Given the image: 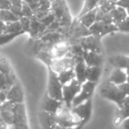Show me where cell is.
Returning a JSON list of instances; mask_svg holds the SVG:
<instances>
[{"mask_svg":"<svg viewBox=\"0 0 129 129\" xmlns=\"http://www.w3.org/2000/svg\"><path fill=\"white\" fill-rule=\"evenodd\" d=\"M9 129H29V126L27 123H20V124L12 125Z\"/></svg>","mask_w":129,"mask_h":129,"instance_id":"cell-38","label":"cell"},{"mask_svg":"<svg viewBox=\"0 0 129 129\" xmlns=\"http://www.w3.org/2000/svg\"><path fill=\"white\" fill-rule=\"evenodd\" d=\"M121 124V129H129V118L122 120Z\"/></svg>","mask_w":129,"mask_h":129,"instance_id":"cell-42","label":"cell"},{"mask_svg":"<svg viewBox=\"0 0 129 129\" xmlns=\"http://www.w3.org/2000/svg\"><path fill=\"white\" fill-rule=\"evenodd\" d=\"M7 100L13 104L24 103L25 96L20 83L17 81L12 87L7 91Z\"/></svg>","mask_w":129,"mask_h":129,"instance_id":"cell-13","label":"cell"},{"mask_svg":"<svg viewBox=\"0 0 129 129\" xmlns=\"http://www.w3.org/2000/svg\"><path fill=\"white\" fill-rule=\"evenodd\" d=\"M18 81L15 74L0 73V90H8Z\"/></svg>","mask_w":129,"mask_h":129,"instance_id":"cell-19","label":"cell"},{"mask_svg":"<svg viewBox=\"0 0 129 129\" xmlns=\"http://www.w3.org/2000/svg\"><path fill=\"white\" fill-rule=\"evenodd\" d=\"M36 58L41 60V61L45 63L48 67H50L52 65V62L54 61V56H53L52 53L50 51H47V50H42L37 54Z\"/></svg>","mask_w":129,"mask_h":129,"instance_id":"cell-28","label":"cell"},{"mask_svg":"<svg viewBox=\"0 0 129 129\" xmlns=\"http://www.w3.org/2000/svg\"><path fill=\"white\" fill-rule=\"evenodd\" d=\"M0 73L3 74H11L13 73L12 66L8 62L6 59L3 56H0Z\"/></svg>","mask_w":129,"mask_h":129,"instance_id":"cell-30","label":"cell"},{"mask_svg":"<svg viewBox=\"0 0 129 129\" xmlns=\"http://www.w3.org/2000/svg\"><path fill=\"white\" fill-rule=\"evenodd\" d=\"M110 13L112 17V19H113V24H115L116 26L120 24L128 16L126 9L123 8L121 6H118V5H116L115 8L111 11Z\"/></svg>","mask_w":129,"mask_h":129,"instance_id":"cell-23","label":"cell"},{"mask_svg":"<svg viewBox=\"0 0 129 129\" xmlns=\"http://www.w3.org/2000/svg\"><path fill=\"white\" fill-rule=\"evenodd\" d=\"M119 32L121 33H129V16L126 18L119 25H118Z\"/></svg>","mask_w":129,"mask_h":129,"instance_id":"cell-35","label":"cell"},{"mask_svg":"<svg viewBox=\"0 0 129 129\" xmlns=\"http://www.w3.org/2000/svg\"><path fill=\"white\" fill-rule=\"evenodd\" d=\"M96 85H97L96 83H92V82L90 81H86L83 83H82L81 90L74 99L72 107L77 106L80 104L87 101L88 99H92V96H93L96 89Z\"/></svg>","mask_w":129,"mask_h":129,"instance_id":"cell-7","label":"cell"},{"mask_svg":"<svg viewBox=\"0 0 129 129\" xmlns=\"http://www.w3.org/2000/svg\"><path fill=\"white\" fill-rule=\"evenodd\" d=\"M0 19L5 23H11V22L19 20V18L13 13V12L11 9L0 10Z\"/></svg>","mask_w":129,"mask_h":129,"instance_id":"cell-27","label":"cell"},{"mask_svg":"<svg viewBox=\"0 0 129 129\" xmlns=\"http://www.w3.org/2000/svg\"><path fill=\"white\" fill-rule=\"evenodd\" d=\"M89 29H90L91 34L98 36L100 39H102L104 36L107 35V34L119 32L118 26H116L115 24H113V23L112 24H105L102 21H96Z\"/></svg>","mask_w":129,"mask_h":129,"instance_id":"cell-8","label":"cell"},{"mask_svg":"<svg viewBox=\"0 0 129 129\" xmlns=\"http://www.w3.org/2000/svg\"><path fill=\"white\" fill-rule=\"evenodd\" d=\"M86 69L87 64L85 62L83 57H77L76 58V64L74 67L76 73V79L81 83L86 82Z\"/></svg>","mask_w":129,"mask_h":129,"instance_id":"cell-16","label":"cell"},{"mask_svg":"<svg viewBox=\"0 0 129 129\" xmlns=\"http://www.w3.org/2000/svg\"><path fill=\"white\" fill-rule=\"evenodd\" d=\"M39 120L42 129H54L56 126L55 114L44 111H40Z\"/></svg>","mask_w":129,"mask_h":129,"instance_id":"cell-15","label":"cell"},{"mask_svg":"<svg viewBox=\"0 0 129 129\" xmlns=\"http://www.w3.org/2000/svg\"><path fill=\"white\" fill-rule=\"evenodd\" d=\"M5 25H6V23L4 22V21L2 20L1 19H0V34H4V32H5Z\"/></svg>","mask_w":129,"mask_h":129,"instance_id":"cell-43","label":"cell"},{"mask_svg":"<svg viewBox=\"0 0 129 129\" xmlns=\"http://www.w3.org/2000/svg\"><path fill=\"white\" fill-rule=\"evenodd\" d=\"M116 5H117L116 3H112V2H110V1H108V0H100L98 7H99L101 11H103L104 12L108 13V12H110L111 11L115 8Z\"/></svg>","mask_w":129,"mask_h":129,"instance_id":"cell-29","label":"cell"},{"mask_svg":"<svg viewBox=\"0 0 129 129\" xmlns=\"http://www.w3.org/2000/svg\"><path fill=\"white\" fill-rule=\"evenodd\" d=\"M97 11H98V6L96 7V8L87 12L86 13H84L83 15L80 16V17H77V19H79L85 26L90 28V27L97 21Z\"/></svg>","mask_w":129,"mask_h":129,"instance_id":"cell-22","label":"cell"},{"mask_svg":"<svg viewBox=\"0 0 129 129\" xmlns=\"http://www.w3.org/2000/svg\"><path fill=\"white\" fill-rule=\"evenodd\" d=\"M55 123L61 126H75L83 124L81 120L72 113L71 109L68 108L65 105H63L61 110L55 114Z\"/></svg>","mask_w":129,"mask_h":129,"instance_id":"cell-3","label":"cell"},{"mask_svg":"<svg viewBox=\"0 0 129 129\" xmlns=\"http://www.w3.org/2000/svg\"><path fill=\"white\" fill-rule=\"evenodd\" d=\"M47 29V26L43 23L41 22L35 16L31 18V27L28 34L33 38H41L43 33Z\"/></svg>","mask_w":129,"mask_h":129,"instance_id":"cell-17","label":"cell"},{"mask_svg":"<svg viewBox=\"0 0 129 129\" xmlns=\"http://www.w3.org/2000/svg\"><path fill=\"white\" fill-rule=\"evenodd\" d=\"M116 5L118 6H121L125 9H127L129 8V0H119L116 3Z\"/></svg>","mask_w":129,"mask_h":129,"instance_id":"cell-40","label":"cell"},{"mask_svg":"<svg viewBox=\"0 0 129 129\" xmlns=\"http://www.w3.org/2000/svg\"><path fill=\"white\" fill-rule=\"evenodd\" d=\"M79 44L85 51H95L102 54V45H101V39L93 34L83 37L77 40Z\"/></svg>","mask_w":129,"mask_h":129,"instance_id":"cell-9","label":"cell"},{"mask_svg":"<svg viewBox=\"0 0 129 129\" xmlns=\"http://www.w3.org/2000/svg\"><path fill=\"white\" fill-rule=\"evenodd\" d=\"M48 90L47 93L50 97L56 99L58 100L63 101L62 96V88L63 85L61 83L58 74L50 67H48Z\"/></svg>","mask_w":129,"mask_h":129,"instance_id":"cell-2","label":"cell"},{"mask_svg":"<svg viewBox=\"0 0 129 129\" xmlns=\"http://www.w3.org/2000/svg\"><path fill=\"white\" fill-rule=\"evenodd\" d=\"M45 46V42L40 38H33L30 39L26 42L24 46V51L30 56H37L41 51H42Z\"/></svg>","mask_w":129,"mask_h":129,"instance_id":"cell-11","label":"cell"},{"mask_svg":"<svg viewBox=\"0 0 129 129\" xmlns=\"http://www.w3.org/2000/svg\"><path fill=\"white\" fill-rule=\"evenodd\" d=\"M109 62L114 68L126 70V68L129 67V57L121 55V54H117V55L111 56L109 58Z\"/></svg>","mask_w":129,"mask_h":129,"instance_id":"cell-20","label":"cell"},{"mask_svg":"<svg viewBox=\"0 0 129 129\" xmlns=\"http://www.w3.org/2000/svg\"><path fill=\"white\" fill-rule=\"evenodd\" d=\"M12 125L20 124V123H27L26 110L24 103L13 104L12 109Z\"/></svg>","mask_w":129,"mask_h":129,"instance_id":"cell-14","label":"cell"},{"mask_svg":"<svg viewBox=\"0 0 129 129\" xmlns=\"http://www.w3.org/2000/svg\"><path fill=\"white\" fill-rule=\"evenodd\" d=\"M63 105H64L63 101L58 100V99L50 97L46 92L45 96L43 97L42 100H41V110L44 111V112H50V113L56 114L61 110V108L63 106Z\"/></svg>","mask_w":129,"mask_h":129,"instance_id":"cell-10","label":"cell"},{"mask_svg":"<svg viewBox=\"0 0 129 129\" xmlns=\"http://www.w3.org/2000/svg\"><path fill=\"white\" fill-rule=\"evenodd\" d=\"M90 34H91V33H90V29L87 26H85L77 18V19H73L70 26L69 27L66 38L67 39L78 40L83 37H87Z\"/></svg>","mask_w":129,"mask_h":129,"instance_id":"cell-6","label":"cell"},{"mask_svg":"<svg viewBox=\"0 0 129 129\" xmlns=\"http://www.w3.org/2000/svg\"><path fill=\"white\" fill-rule=\"evenodd\" d=\"M40 1H41V4L42 3V2H44V1H46V0H40Z\"/></svg>","mask_w":129,"mask_h":129,"instance_id":"cell-48","label":"cell"},{"mask_svg":"<svg viewBox=\"0 0 129 129\" xmlns=\"http://www.w3.org/2000/svg\"><path fill=\"white\" fill-rule=\"evenodd\" d=\"M19 21H20L21 26H22V30L24 31L25 33H29L30 27H31V19L30 18L22 16V17L19 19Z\"/></svg>","mask_w":129,"mask_h":129,"instance_id":"cell-32","label":"cell"},{"mask_svg":"<svg viewBox=\"0 0 129 129\" xmlns=\"http://www.w3.org/2000/svg\"><path fill=\"white\" fill-rule=\"evenodd\" d=\"M71 112L81 120L83 125H85L91 117L92 112V99H88L85 102L80 104L77 106L71 108Z\"/></svg>","mask_w":129,"mask_h":129,"instance_id":"cell-5","label":"cell"},{"mask_svg":"<svg viewBox=\"0 0 129 129\" xmlns=\"http://www.w3.org/2000/svg\"><path fill=\"white\" fill-rule=\"evenodd\" d=\"M124 105H126L129 106V96H126V99L124 100Z\"/></svg>","mask_w":129,"mask_h":129,"instance_id":"cell-44","label":"cell"},{"mask_svg":"<svg viewBox=\"0 0 129 129\" xmlns=\"http://www.w3.org/2000/svg\"><path fill=\"white\" fill-rule=\"evenodd\" d=\"M57 74H58V77H59L61 83H62V85L70 83V82H71L72 80L76 78V73L74 68L62 70V71L59 72Z\"/></svg>","mask_w":129,"mask_h":129,"instance_id":"cell-25","label":"cell"},{"mask_svg":"<svg viewBox=\"0 0 129 129\" xmlns=\"http://www.w3.org/2000/svg\"><path fill=\"white\" fill-rule=\"evenodd\" d=\"M50 2H53V1H56V0H49Z\"/></svg>","mask_w":129,"mask_h":129,"instance_id":"cell-49","label":"cell"},{"mask_svg":"<svg viewBox=\"0 0 129 129\" xmlns=\"http://www.w3.org/2000/svg\"><path fill=\"white\" fill-rule=\"evenodd\" d=\"M87 66H101L103 63L102 54L95 51H84L83 55Z\"/></svg>","mask_w":129,"mask_h":129,"instance_id":"cell-18","label":"cell"},{"mask_svg":"<svg viewBox=\"0 0 129 129\" xmlns=\"http://www.w3.org/2000/svg\"><path fill=\"white\" fill-rule=\"evenodd\" d=\"M55 19H56V18H55V16H54V14L52 12H50L48 15H46L43 19H40V20H41V22L43 23L46 26H48L50 24H52Z\"/></svg>","mask_w":129,"mask_h":129,"instance_id":"cell-34","label":"cell"},{"mask_svg":"<svg viewBox=\"0 0 129 129\" xmlns=\"http://www.w3.org/2000/svg\"><path fill=\"white\" fill-rule=\"evenodd\" d=\"M83 126H84V125H83V124H80V125H78V126H61L56 125L54 129H82Z\"/></svg>","mask_w":129,"mask_h":129,"instance_id":"cell-39","label":"cell"},{"mask_svg":"<svg viewBox=\"0 0 129 129\" xmlns=\"http://www.w3.org/2000/svg\"><path fill=\"white\" fill-rule=\"evenodd\" d=\"M82 88V83L78 82L77 79H73L71 82L63 85L62 88V96H63V103L68 108H72V104L80 92Z\"/></svg>","mask_w":129,"mask_h":129,"instance_id":"cell-4","label":"cell"},{"mask_svg":"<svg viewBox=\"0 0 129 129\" xmlns=\"http://www.w3.org/2000/svg\"><path fill=\"white\" fill-rule=\"evenodd\" d=\"M102 69L101 66H87L86 69V81L98 83L100 78Z\"/></svg>","mask_w":129,"mask_h":129,"instance_id":"cell-24","label":"cell"},{"mask_svg":"<svg viewBox=\"0 0 129 129\" xmlns=\"http://www.w3.org/2000/svg\"><path fill=\"white\" fill-rule=\"evenodd\" d=\"M7 91L8 90H0V105L7 100Z\"/></svg>","mask_w":129,"mask_h":129,"instance_id":"cell-41","label":"cell"},{"mask_svg":"<svg viewBox=\"0 0 129 129\" xmlns=\"http://www.w3.org/2000/svg\"><path fill=\"white\" fill-rule=\"evenodd\" d=\"M118 119H119V123L122 122V120L129 118V106L126 105H123L121 107L119 108L118 111Z\"/></svg>","mask_w":129,"mask_h":129,"instance_id":"cell-31","label":"cell"},{"mask_svg":"<svg viewBox=\"0 0 129 129\" xmlns=\"http://www.w3.org/2000/svg\"><path fill=\"white\" fill-rule=\"evenodd\" d=\"M126 12H127V14H128V16H129V8L126 9Z\"/></svg>","mask_w":129,"mask_h":129,"instance_id":"cell-46","label":"cell"},{"mask_svg":"<svg viewBox=\"0 0 129 129\" xmlns=\"http://www.w3.org/2000/svg\"><path fill=\"white\" fill-rule=\"evenodd\" d=\"M119 89L121 90V91L123 92V93L125 94L126 96H129V83L127 82H126V83H121V84L119 85Z\"/></svg>","mask_w":129,"mask_h":129,"instance_id":"cell-37","label":"cell"},{"mask_svg":"<svg viewBox=\"0 0 129 129\" xmlns=\"http://www.w3.org/2000/svg\"><path fill=\"white\" fill-rule=\"evenodd\" d=\"M126 74H127V76H129V67L126 69Z\"/></svg>","mask_w":129,"mask_h":129,"instance_id":"cell-45","label":"cell"},{"mask_svg":"<svg viewBox=\"0 0 129 129\" xmlns=\"http://www.w3.org/2000/svg\"><path fill=\"white\" fill-rule=\"evenodd\" d=\"M108 80H110L112 83H115L117 85H119L123 83H126L127 81V74H126V70L115 68L112 70V74L110 76V78Z\"/></svg>","mask_w":129,"mask_h":129,"instance_id":"cell-21","label":"cell"},{"mask_svg":"<svg viewBox=\"0 0 129 129\" xmlns=\"http://www.w3.org/2000/svg\"><path fill=\"white\" fill-rule=\"evenodd\" d=\"M21 11H22V14L25 17H28V18H33L34 16V12L30 6L26 3V2H23V5L22 8H21Z\"/></svg>","mask_w":129,"mask_h":129,"instance_id":"cell-33","label":"cell"},{"mask_svg":"<svg viewBox=\"0 0 129 129\" xmlns=\"http://www.w3.org/2000/svg\"><path fill=\"white\" fill-rule=\"evenodd\" d=\"M24 31L22 30L20 21L17 20L14 22L6 23L4 34H24Z\"/></svg>","mask_w":129,"mask_h":129,"instance_id":"cell-26","label":"cell"},{"mask_svg":"<svg viewBox=\"0 0 129 129\" xmlns=\"http://www.w3.org/2000/svg\"><path fill=\"white\" fill-rule=\"evenodd\" d=\"M75 64H76V58L75 57L65 56V57H62V58L54 59L50 68H52L56 73H59V72L62 71V70L74 68V67H75Z\"/></svg>","mask_w":129,"mask_h":129,"instance_id":"cell-12","label":"cell"},{"mask_svg":"<svg viewBox=\"0 0 129 129\" xmlns=\"http://www.w3.org/2000/svg\"><path fill=\"white\" fill-rule=\"evenodd\" d=\"M24 1L34 10V12L41 6V1L40 0H24Z\"/></svg>","mask_w":129,"mask_h":129,"instance_id":"cell-36","label":"cell"},{"mask_svg":"<svg viewBox=\"0 0 129 129\" xmlns=\"http://www.w3.org/2000/svg\"><path fill=\"white\" fill-rule=\"evenodd\" d=\"M126 82H127V83H129V76H127V81H126Z\"/></svg>","mask_w":129,"mask_h":129,"instance_id":"cell-47","label":"cell"},{"mask_svg":"<svg viewBox=\"0 0 129 129\" xmlns=\"http://www.w3.org/2000/svg\"><path fill=\"white\" fill-rule=\"evenodd\" d=\"M101 96L104 99L115 103L118 107H121L124 105V100L126 96L121 91L119 85L112 83L110 80H107L101 88Z\"/></svg>","mask_w":129,"mask_h":129,"instance_id":"cell-1","label":"cell"}]
</instances>
